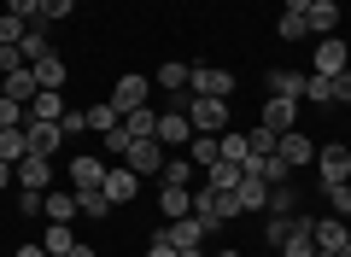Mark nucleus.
<instances>
[{"mask_svg": "<svg viewBox=\"0 0 351 257\" xmlns=\"http://www.w3.org/2000/svg\"><path fill=\"white\" fill-rule=\"evenodd\" d=\"M82 123L94 129V135H106V129H117V106H112V99H100V106L82 111Z\"/></svg>", "mask_w": 351, "mask_h": 257, "instance_id": "33", "label": "nucleus"}, {"mask_svg": "<svg viewBox=\"0 0 351 257\" xmlns=\"http://www.w3.org/2000/svg\"><path fill=\"white\" fill-rule=\"evenodd\" d=\"M293 205H299V187H293V182L269 187V217H293Z\"/></svg>", "mask_w": 351, "mask_h": 257, "instance_id": "35", "label": "nucleus"}, {"mask_svg": "<svg viewBox=\"0 0 351 257\" xmlns=\"http://www.w3.org/2000/svg\"><path fill=\"white\" fill-rule=\"evenodd\" d=\"M29 71H36V82H41V88H53V94H64V76H71V71H64V59H59V53H47V59H36Z\"/></svg>", "mask_w": 351, "mask_h": 257, "instance_id": "22", "label": "nucleus"}, {"mask_svg": "<svg viewBox=\"0 0 351 257\" xmlns=\"http://www.w3.org/2000/svg\"><path fill=\"white\" fill-rule=\"evenodd\" d=\"M117 123H123V135H129V140H152V129H158V111H152V106H135V111H123Z\"/></svg>", "mask_w": 351, "mask_h": 257, "instance_id": "20", "label": "nucleus"}, {"mask_svg": "<svg viewBox=\"0 0 351 257\" xmlns=\"http://www.w3.org/2000/svg\"><path fill=\"white\" fill-rule=\"evenodd\" d=\"M76 205H82V217H94V222L112 217V199H106V187H88V193H76Z\"/></svg>", "mask_w": 351, "mask_h": 257, "instance_id": "32", "label": "nucleus"}, {"mask_svg": "<svg viewBox=\"0 0 351 257\" xmlns=\"http://www.w3.org/2000/svg\"><path fill=\"white\" fill-rule=\"evenodd\" d=\"M269 94L276 99H304V76L299 71H269Z\"/></svg>", "mask_w": 351, "mask_h": 257, "instance_id": "28", "label": "nucleus"}, {"mask_svg": "<svg viewBox=\"0 0 351 257\" xmlns=\"http://www.w3.org/2000/svg\"><path fill=\"white\" fill-rule=\"evenodd\" d=\"M316 170H322V182H351V147H346V140L322 147V152H316Z\"/></svg>", "mask_w": 351, "mask_h": 257, "instance_id": "11", "label": "nucleus"}, {"mask_svg": "<svg viewBox=\"0 0 351 257\" xmlns=\"http://www.w3.org/2000/svg\"><path fill=\"white\" fill-rule=\"evenodd\" d=\"M276 36H281V41H311V24H304V12H281Z\"/></svg>", "mask_w": 351, "mask_h": 257, "instance_id": "36", "label": "nucleus"}, {"mask_svg": "<svg viewBox=\"0 0 351 257\" xmlns=\"http://www.w3.org/2000/svg\"><path fill=\"white\" fill-rule=\"evenodd\" d=\"M311 234H316V252H346V245H351V228H346V217H322Z\"/></svg>", "mask_w": 351, "mask_h": 257, "instance_id": "13", "label": "nucleus"}, {"mask_svg": "<svg viewBox=\"0 0 351 257\" xmlns=\"http://www.w3.org/2000/svg\"><path fill=\"white\" fill-rule=\"evenodd\" d=\"M246 135H252V152H276V129L258 123V129H246Z\"/></svg>", "mask_w": 351, "mask_h": 257, "instance_id": "43", "label": "nucleus"}, {"mask_svg": "<svg viewBox=\"0 0 351 257\" xmlns=\"http://www.w3.org/2000/svg\"><path fill=\"white\" fill-rule=\"evenodd\" d=\"M0 94H6V99H18V106H29V99L41 94V82H36V71L24 64V71H12L6 82H0Z\"/></svg>", "mask_w": 351, "mask_h": 257, "instance_id": "19", "label": "nucleus"}, {"mask_svg": "<svg viewBox=\"0 0 351 257\" xmlns=\"http://www.w3.org/2000/svg\"><path fill=\"white\" fill-rule=\"evenodd\" d=\"M339 71H351L346 36H316V76H339Z\"/></svg>", "mask_w": 351, "mask_h": 257, "instance_id": "4", "label": "nucleus"}, {"mask_svg": "<svg viewBox=\"0 0 351 257\" xmlns=\"http://www.w3.org/2000/svg\"><path fill=\"white\" fill-rule=\"evenodd\" d=\"M328 205H334V217H351V182H322Z\"/></svg>", "mask_w": 351, "mask_h": 257, "instance_id": "37", "label": "nucleus"}, {"mask_svg": "<svg viewBox=\"0 0 351 257\" xmlns=\"http://www.w3.org/2000/svg\"><path fill=\"white\" fill-rule=\"evenodd\" d=\"M176 257H205V252H199V245H188V252H176Z\"/></svg>", "mask_w": 351, "mask_h": 257, "instance_id": "52", "label": "nucleus"}, {"mask_svg": "<svg viewBox=\"0 0 351 257\" xmlns=\"http://www.w3.org/2000/svg\"><path fill=\"white\" fill-rule=\"evenodd\" d=\"M334 106H351V71L334 76Z\"/></svg>", "mask_w": 351, "mask_h": 257, "instance_id": "45", "label": "nucleus"}, {"mask_svg": "<svg viewBox=\"0 0 351 257\" xmlns=\"http://www.w3.org/2000/svg\"><path fill=\"white\" fill-rule=\"evenodd\" d=\"M59 129H64V135H82L88 123H82V111H64V117H59Z\"/></svg>", "mask_w": 351, "mask_h": 257, "instance_id": "47", "label": "nucleus"}, {"mask_svg": "<svg viewBox=\"0 0 351 257\" xmlns=\"http://www.w3.org/2000/svg\"><path fill=\"white\" fill-rule=\"evenodd\" d=\"M205 187H217V193H234V187H240V164H228V158H217L211 170H205Z\"/></svg>", "mask_w": 351, "mask_h": 257, "instance_id": "27", "label": "nucleus"}, {"mask_svg": "<svg viewBox=\"0 0 351 257\" xmlns=\"http://www.w3.org/2000/svg\"><path fill=\"white\" fill-rule=\"evenodd\" d=\"M246 152H252V135H246V129H223V158H228V164H246Z\"/></svg>", "mask_w": 351, "mask_h": 257, "instance_id": "34", "label": "nucleus"}, {"mask_svg": "<svg viewBox=\"0 0 351 257\" xmlns=\"http://www.w3.org/2000/svg\"><path fill=\"white\" fill-rule=\"evenodd\" d=\"M158 175H164V182H176V187H193V175H199V164H193V158H176V152H170Z\"/></svg>", "mask_w": 351, "mask_h": 257, "instance_id": "29", "label": "nucleus"}, {"mask_svg": "<svg viewBox=\"0 0 351 257\" xmlns=\"http://www.w3.org/2000/svg\"><path fill=\"white\" fill-rule=\"evenodd\" d=\"M64 111H71V106H64V94H53V88H41V94L29 99V117H47V123H59Z\"/></svg>", "mask_w": 351, "mask_h": 257, "instance_id": "26", "label": "nucleus"}, {"mask_svg": "<svg viewBox=\"0 0 351 257\" xmlns=\"http://www.w3.org/2000/svg\"><path fill=\"white\" fill-rule=\"evenodd\" d=\"M0 158H6V164H18V158H29V140H24V123H18V129H0Z\"/></svg>", "mask_w": 351, "mask_h": 257, "instance_id": "30", "label": "nucleus"}, {"mask_svg": "<svg viewBox=\"0 0 351 257\" xmlns=\"http://www.w3.org/2000/svg\"><path fill=\"white\" fill-rule=\"evenodd\" d=\"M76 12V0H41V18L47 24H59V18H71Z\"/></svg>", "mask_w": 351, "mask_h": 257, "instance_id": "42", "label": "nucleus"}, {"mask_svg": "<svg viewBox=\"0 0 351 257\" xmlns=\"http://www.w3.org/2000/svg\"><path fill=\"white\" fill-rule=\"evenodd\" d=\"M339 257H351V245H346V252H339Z\"/></svg>", "mask_w": 351, "mask_h": 257, "instance_id": "55", "label": "nucleus"}, {"mask_svg": "<svg viewBox=\"0 0 351 257\" xmlns=\"http://www.w3.org/2000/svg\"><path fill=\"white\" fill-rule=\"evenodd\" d=\"M24 117H29V106H18V99H6V94H0V129H18Z\"/></svg>", "mask_w": 351, "mask_h": 257, "instance_id": "39", "label": "nucleus"}, {"mask_svg": "<svg viewBox=\"0 0 351 257\" xmlns=\"http://www.w3.org/2000/svg\"><path fill=\"white\" fill-rule=\"evenodd\" d=\"M0 187H12V164L6 158H0Z\"/></svg>", "mask_w": 351, "mask_h": 257, "instance_id": "49", "label": "nucleus"}, {"mask_svg": "<svg viewBox=\"0 0 351 257\" xmlns=\"http://www.w3.org/2000/svg\"><path fill=\"white\" fill-rule=\"evenodd\" d=\"M164 158H170V152H164L158 140H129V152H123V164H129L135 175H158Z\"/></svg>", "mask_w": 351, "mask_h": 257, "instance_id": "8", "label": "nucleus"}, {"mask_svg": "<svg viewBox=\"0 0 351 257\" xmlns=\"http://www.w3.org/2000/svg\"><path fill=\"white\" fill-rule=\"evenodd\" d=\"M41 199L47 193H18V217H41Z\"/></svg>", "mask_w": 351, "mask_h": 257, "instance_id": "44", "label": "nucleus"}, {"mask_svg": "<svg viewBox=\"0 0 351 257\" xmlns=\"http://www.w3.org/2000/svg\"><path fill=\"white\" fill-rule=\"evenodd\" d=\"M71 257H100V252H88V245H76V252H71Z\"/></svg>", "mask_w": 351, "mask_h": 257, "instance_id": "51", "label": "nucleus"}, {"mask_svg": "<svg viewBox=\"0 0 351 257\" xmlns=\"http://www.w3.org/2000/svg\"><path fill=\"white\" fill-rule=\"evenodd\" d=\"M158 210L164 217H193V187H176V182H164V193H158Z\"/></svg>", "mask_w": 351, "mask_h": 257, "instance_id": "18", "label": "nucleus"}, {"mask_svg": "<svg viewBox=\"0 0 351 257\" xmlns=\"http://www.w3.org/2000/svg\"><path fill=\"white\" fill-rule=\"evenodd\" d=\"M293 123H299V99H263V129H276V135H287Z\"/></svg>", "mask_w": 351, "mask_h": 257, "instance_id": "14", "label": "nucleus"}, {"mask_svg": "<svg viewBox=\"0 0 351 257\" xmlns=\"http://www.w3.org/2000/svg\"><path fill=\"white\" fill-rule=\"evenodd\" d=\"M41 245H47V257H71V252H76V234H71V222H47Z\"/></svg>", "mask_w": 351, "mask_h": 257, "instance_id": "25", "label": "nucleus"}, {"mask_svg": "<svg viewBox=\"0 0 351 257\" xmlns=\"http://www.w3.org/2000/svg\"><path fill=\"white\" fill-rule=\"evenodd\" d=\"M24 18H12V12H0V41H12V47H18V41H24Z\"/></svg>", "mask_w": 351, "mask_h": 257, "instance_id": "41", "label": "nucleus"}, {"mask_svg": "<svg viewBox=\"0 0 351 257\" xmlns=\"http://www.w3.org/2000/svg\"><path fill=\"white\" fill-rule=\"evenodd\" d=\"M205 234H211V228H205V222H199V217H176V222H170V228H164V240H170V245H176V252H188V245H199V240H205Z\"/></svg>", "mask_w": 351, "mask_h": 257, "instance_id": "15", "label": "nucleus"}, {"mask_svg": "<svg viewBox=\"0 0 351 257\" xmlns=\"http://www.w3.org/2000/svg\"><path fill=\"white\" fill-rule=\"evenodd\" d=\"M24 140H29L36 158H53L59 140H64V129H59V123H47V117H24Z\"/></svg>", "mask_w": 351, "mask_h": 257, "instance_id": "6", "label": "nucleus"}, {"mask_svg": "<svg viewBox=\"0 0 351 257\" xmlns=\"http://www.w3.org/2000/svg\"><path fill=\"white\" fill-rule=\"evenodd\" d=\"M41 217H47V222H71V217H82V205H76V187H71V193H53V187H47V199H41Z\"/></svg>", "mask_w": 351, "mask_h": 257, "instance_id": "21", "label": "nucleus"}, {"mask_svg": "<svg viewBox=\"0 0 351 257\" xmlns=\"http://www.w3.org/2000/svg\"><path fill=\"white\" fill-rule=\"evenodd\" d=\"M304 24H311V36H334L339 29V0H311Z\"/></svg>", "mask_w": 351, "mask_h": 257, "instance_id": "17", "label": "nucleus"}, {"mask_svg": "<svg viewBox=\"0 0 351 257\" xmlns=\"http://www.w3.org/2000/svg\"><path fill=\"white\" fill-rule=\"evenodd\" d=\"M152 140H158L164 152H176V147H188L193 140V123H188V111H158V129H152Z\"/></svg>", "mask_w": 351, "mask_h": 257, "instance_id": "3", "label": "nucleus"}, {"mask_svg": "<svg viewBox=\"0 0 351 257\" xmlns=\"http://www.w3.org/2000/svg\"><path fill=\"white\" fill-rule=\"evenodd\" d=\"M188 123H193V135H223L228 129V99L188 94Z\"/></svg>", "mask_w": 351, "mask_h": 257, "instance_id": "1", "label": "nucleus"}, {"mask_svg": "<svg viewBox=\"0 0 351 257\" xmlns=\"http://www.w3.org/2000/svg\"><path fill=\"white\" fill-rule=\"evenodd\" d=\"M12 182L24 187V193H47V187H53V158H36V152L18 158L12 164Z\"/></svg>", "mask_w": 351, "mask_h": 257, "instance_id": "5", "label": "nucleus"}, {"mask_svg": "<svg viewBox=\"0 0 351 257\" xmlns=\"http://www.w3.org/2000/svg\"><path fill=\"white\" fill-rule=\"evenodd\" d=\"M147 94H152V76H117V88H112V106H117V117L123 111H135V106H147Z\"/></svg>", "mask_w": 351, "mask_h": 257, "instance_id": "7", "label": "nucleus"}, {"mask_svg": "<svg viewBox=\"0 0 351 257\" xmlns=\"http://www.w3.org/2000/svg\"><path fill=\"white\" fill-rule=\"evenodd\" d=\"M316 257H339V252H316Z\"/></svg>", "mask_w": 351, "mask_h": 257, "instance_id": "54", "label": "nucleus"}, {"mask_svg": "<svg viewBox=\"0 0 351 257\" xmlns=\"http://www.w3.org/2000/svg\"><path fill=\"white\" fill-rule=\"evenodd\" d=\"M147 257H176V245H170V240H164V228H158V234H152V245H147Z\"/></svg>", "mask_w": 351, "mask_h": 257, "instance_id": "46", "label": "nucleus"}, {"mask_svg": "<svg viewBox=\"0 0 351 257\" xmlns=\"http://www.w3.org/2000/svg\"><path fill=\"white\" fill-rule=\"evenodd\" d=\"M188 94L228 99V94H234V76H228V71H217V64H193V71H188Z\"/></svg>", "mask_w": 351, "mask_h": 257, "instance_id": "2", "label": "nucleus"}, {"mask_svg": "<svg viewBox=\"0 0 351 257\" xmlns=\"http://www.w3.org/2000/svg\"><path fill=\"white\" fill-rule=\"evenodd\" d=\"M217 257H240V252H234V245H223V252H217Z\"/></svg>", "mask_w": 351, "mask_h": 257, "instance_id": "53", "label": "nucleus"}, {"mask_svg": "<svg viewBox=\"0 0 351 257\" xmlns=\"http://www.w3.org/2000/svg\"><path fill=\"white\" fill-rule=\"evenodd\" d=\"M188 158L199 164V175H205L217 158H223V135H193V140H188Z\"/></svg>", "mask_w": 351, "mask_h": 257, "instance_id": "23", "label": "nucleus"}, {"mask_svg": "<svg viewBox=\"0 0 351 257\" xmlns=\"http://www.w3.org/2000/svg\"><path fill=\"white\" fill-rule=\"evenodd\" d=\"M64 175H71V187H76V193H88V187H100V182H106V164L94 158V152H76Z\"/></svg>", "mask_w": 351, "mask_h": 257, "instance_id": "12", "label": "nucleus"}, {"mask_svg": "<svg viewBox=\"0 0 351 257\" xmlns=\"http://www.w3.org/2000/svg\"><path fill=\"white\" fill-rule=\"evenodd\" d=\"M106 199H112V210H123V205H135V193H141V175L135 170H129V164H123V170H106Z\"/></svg>", "mask_w": 351, "mask_h": 257, "instance_id": "9", "label": "nucleus"}, {"mask_svg": "<svg viewBox=\"0 0 351 257\" xmlns=\"http://www.w3.org/2000/svg\"><path fill=\"white\" fill-rule=\"evenodd\" d=\"M287 12H311V0H287Z\"/></svg>", "mask_w": 351, "mask_h": 257, "instance_id": "50", "label": "nucleus"}, {"mask_svg": "<svg viewBox=\"0 0 351 257\" xmlns=\"http://www.w3.org/2000/svg\"><path fill=\"white\" fill-rule=\"evenodd\" d=\"M188 71H193V64H176V59H170V64H158V76H152V88H164L170 99H176V94H188Z\"/></svg>", "mask_w": 351, "mask_h": 257, "instance_id": "24", "label": "nucleus"}, {"mask_svg": "<svg viewBox=\"0 0 351 257\" xmlns=\"http://www.w3.org/2000/svg\"><path fill=\"white\" fill-rule=\"evenodd\" d=\"M293 234V217H263V245H281Z\"/></svg>", "mask_w": 351, "mask_h": 257, "instance_id": "38", "label": "nucleus"}, {"mask_svg": "<svg viewBox=\"0 0 351 257\" xmlns=\"http://www.w3.org/2000/svg\"><path fill=\"white\" fill-rule=\"evenodd\" d=\"M47 18H36V24H29L24 29V41H18V47H24V64H36V59H47V53H53V36H47Z\"/></svg>", "mask_w": 351, "mask_h": 257, "instance_id": "16", "label": "nucleus"}, {"mask_svg": "<svg viewBox=\"0 0 351 257\" xmlns=\"http://www.w3.org/2000/svg\"><path fill=\"white\" fill-rule=\"evenodd\" d=\"M12 257H47V245H18Z\"/></svg>", "mask_w": 351, "mask_h": 257, "instance_id": "48", "label": "nucleus"}, {"mask_svg": "<svg viewBox=\"0 0 351 257\" xmlns=\"http://www.w3.org/2000/svg\"><path fill=\"white\" fill-rule=\"evenodd\" d=\"M276 158H287L293 170H304V164H316V147L304 129H287V135H276Z\"/></svg>", "mask_w": 351, "mask_h": 257, "instance_id": "10", "label": "nucleus"}, {"mask_svg": "<svg viewBox=\"0 0 351 257\" xmlns=\"http://www.w3.org/2000/svg\"><path fill=\"white\" fill-rule=\"evenodd\" d=\"M24 71V47H12V41H0V76Z\"/></svg>", "mask_w": 351, "mask_h": 257, "instance_id": "40", "label": "nucleus"}, {"mask_svg": "<svg viewBox=\"0 0 351 257\" xmlns=\"http://www.w3.org/2000/svg\"><path fill=\"white\" fill-rule=\"evenodd\" d=\"M304 106H334V76H304Z\"/></svg>", "mask_w": 351, "mask_h": 257, "instance_id": "31", "label": "nucleus"}]
</instances>
